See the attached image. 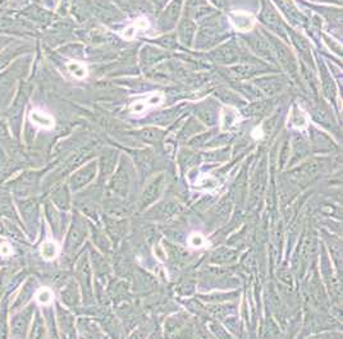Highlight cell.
<instances>
[{"mask_svg":"<svg viewBox=\"0 0 343 339\" xmlns=\"http://www.w3.org/2000/svg\"><path fill=\"white\" fill-rule=\"evenodd\" d=\"M36 298H37V301H39L40 303H42V305H48V303H50L53 301V294L52 292L49 289H41L37 293V296H36Z\"/></svg>","mask_w":343,"mask_h":339,"instance_id":"cell-8","label":"cell"},{"mask_svg":"<svg viewBox=\"0 0 343 339\" xmlns=\"http://www.w3.org/2000/svg\"><path fill=\"white\" fill-rule=\"evenodd\" d=\"M253 136H254V138H256V140H259V138H261L262 137V130H261V128H255L254 130V132H253Z\"/></svg>","mask_w":343,"mask_h":339,"instance_id":"cell-10","label":"cell"},{"mask_svg":"<svg viewBox=\"0 0 343 339\" xmlns=\"http://www.w3.org/2000/svg\"><path fill=\"white\" fill-rule=\"evenodd\" d=\"M67 68L71 72V75L78 79H84L87 76V68L82 63L71 62L67 64Z\"/></svg>","mask_w":343,"mask_h":339,"instance_id":"cell-5","label":"cell"},{"mask_svg":"<svg viewBox=\"0 0 343 339\" xmlns=\"http://www.w3.org/2000/svg\"><path fill=\"white\" fill-rule=\"evenodd\" d=\"M188 245L191 246L192 248H201L206 245V239L201 233H192L190 237H188Z\"/></svg>","mask_w":343,"mask_h":339,"instance_id":"cell-7","label":"cell"},{"mask_svg":"<svg viewBox=\"0 0 343 339\" xmlns=\"http://www.w3.org/2000/svg\"><path fill=\"white\" fill-rule=\"evenodd\" d=\"M0 252H1L3 255H9L10 252H12V248H10V246L8 245V243H4V245H1Z\"/></svg>","mask_w":343,"mask_h":339,"instance_id":"cell-9","label":"cell"},{"mask_svg":"<svg viewBox=\"0 0 343 339\" xmlns=\"http://www.w3.org/2000/svg\"><path fill=\"white\" fill-rule=\"evenodd\" d=\"M229 18L232 25L234 26V28H237L238 31H242V32L250 31V29L254 27V25H255L254 17L251 16V14L246 13V12H242V10L230 13Z\"/></svg>","mask_w":343,"mask_h":339,"instance_id":"cell-2","label":"cell"},{"mask_svg":"<svg viewBox=\"0 0 343 339\" xmlns=\"http://www.w3.org/2000/svg\"><path fill=\"white\" fill-rule=\"evenodd\" d=\"M164 100V95L158 92V94L150 95L149 98L143 99V100H136L131 105V111L133 114H143L145 113L147 109L154 108V106H158L160 105Z\"/></svg>","mask_w":343,"mask_h":339,"instance_id":"cell-1","label":"cell"},{"mask_svg":"<svg viewBox=\"0 0 343 339\" xmlns=\"http://www.w3.org/2000/svg\"><path fill=\"white\" fill-rule=\"evenodd\" d=\"M41 255L42 258L46 260H52V259L57 258L58 255V245L55 242H45L41 246Z\"/></svg>","mask_w":343,"mask_h":339,"instance_id":"cell-6","label":"cell"},{"mask_svg":"<svg viewBox=\"0 0 343 339\" xmlns=\"http://www.w3.org/2000/svg\"><path fill=\"white\" fill-rule=\"evenodd\" d=\"M147 27H149L147 20H146V18H139V20L135 21V23H133L132 26L124 29L123 37H126V39H132L137 31H143V29H146Z\"/></svg>","mask_w":343,"mask_h":339,"instance_id":"cell-4","label":"cell"},{"mask_svg":"<svg viewBox=\"0 0 343 339\" xmlns=\"http://www.w3.org/2000/svg\"><path fill=\"white\" fill-rule=\"evenodd\" d=\"M29 121L37 127L45 128V130H52L54 127V118L40 109H33L29 113Z\"/></svg>","mask_w":343,"mask_h":339,"instance_id":"cell-3","label":"cell"}]
</instances>
